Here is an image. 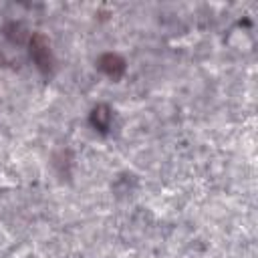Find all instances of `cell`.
Listing matches in <instances>:
<instances>
[{
	"label": "cell",
	"instance_id": "1",
	"mask_svg": "<svg viewBox=\"0 0 258 258\" xmlns=\"http://www.w3.org/2000/svg\"><path fill=\"white\" fill-rule=\"evenodd\" d=\"M30 46H32V48H30V54H32V58L36 60L38 69L46 73V71L50 69V50H48V44H46L44 36L36 34V36L32 38Z\"/></svg>",
	"mask_w": 258,
	"mask_h": 258
},
{
	"label": "cell",
	"instance_id": "2",
	"mask_svg": "<svg viewBox=\"0 0 258 258\" xmlns=\"http://www.w3.org/2000/svg\"><path fill=\"white\" fill-rule=\"evenodd\" d=\"M111 119H113V115H111V109H109L107 105H99V107L93 109L91 121H93V125H95L99 131H107L109 125H111Z\"/></svg>",
	"mask_w": 258,
	"mask_h": 258
},
{
	"label": "cell",
	"instance_id": "3",
	"mask_svg": "<svg viewBox=\"0 0 258 258\" xmlns=\"http://www.w3.org/2000/svg\"><path fill=\"white\" fill-rule=\"evenodd\" d=\"M101 69H103L105 73H109L111 77H119V75L125 71V62H123V58L117 56V54H105V56L101 58Z\"/></svg>",
	"mask_w": 258,
	"mask_h": 258
}]
</instances>
